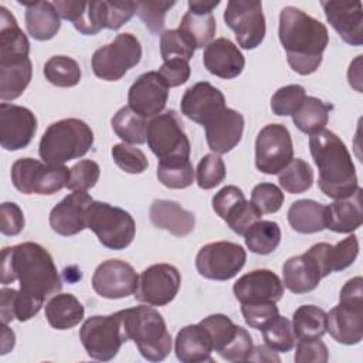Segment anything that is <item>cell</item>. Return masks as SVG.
Listing matches in <instances>:
<instances>
[{"label": "cell", "mask_w": 363, "mask_h": 363, "mask_svg": "<svg viewBox=\"0 0 363 363\" xmlns=\"http://www.w3.org/2000/svg\"><path fill=\"white\" fill-rule=\"evenodd\" d=\"M101 174L99 164L94 160H79L69 169V180L67 189L71 191H86L92 189Z\"/></svg>", "instance_id": "f907efd6"}, {"label": "cell", "mask_w": 363, "mask_h": 363, "mask_svg": "<svg viewBox=\"0 0 363 363\" xmlns=\"http://www.w3.org/2000/svg\"><path fill=\"white\" fill-rule=\"evenodd\" d=\"M111 155H112L115 164L121 170L130 173V174L143 173L149 166V162H147L145 153L140 149L133 147L128 143L113 145L111 149Z\"/></svg>", "instance_id": "c3c4849f"}, {"label": "cell", "mask_w": 363, "mask_h": 363, "mask_svg": "<svg viewBox=\"0 0 363 363\" xmlns=\"http://www.w3.org/2000/svg\"><path fill=\"white\" fill-rule=\"evenodd\" d=\"M363 207H362V189L359 187L350 197L335 200L326 206V228L347 234L353 233L362 225Z\"/></svg>", "instance_id": "83f0119b"}, {"label": "cell", "mask_w": 363, "mask_h": 363, "mask_svg": "<svg viewBox=\"0 0 363 363\" xmlns=\"http://www.w3.org/2000/svg\"><path fill=\"white\" fill-rule=\"evenodd\" d=\"M26 7L27 33L37 41L51 40L61 27L60 16L50 1H18Z\"/></svg>", "instance_id": "f1b7e54d"}, {"label": "cell", "mask_w": 363, "mask_h": 363, "mask_svg": "<svg viewBox=\"0 0 363 363\" xmlns=\"http://www.w3.org/2000/svg\"><path fill=\"white\" fill-rule=\"evenodd\" d=\"M245 250L231 241H216L203 245L196 255L197 272L213 281H228L244 267Z\"/></svg>", "instance_id": "8fae6325"}, {"label": "cell", "mask_w": 363, "mask_h": 363, "mask_svg": "<svg viewBox=\"0 0 363 363\" xmlns=\"http://www.w3.org/2000/svg\"><path fill=\"white\" fill-rule=\"evenodd\" d=\"M92 145V129L81 119L67 118L45 129L40 140L38 155L48 164H64L86 155Z\"/></svg>", "instance_id": "5b68a950"}, {"label": "cell", "mask_w": 363, "mask_h": 363, "mask_svg": "<svg viewBox=\"0 0 363 363\" xmlns=\"http://www.w3.org/2000/svg\"><path fill=\"white\" fill-rule=\"evenodd\" d=\"M241 313L244 316L245 323L254 329L265 328L272 319L279 315L278 306L275 302H264V303H242Z\"/></svg>", "instance_id": "11a10c76"}, {"label": "cell", "mask_w": 363, "mask_h": 363, "mask_svg": "<svg viewBox=\"0 0 363 363\" xmlns=\"http://www.w3.org/2000/svg\"><path fill=\"white\" fill-rule=\"evenodd\" d=\"M79 339L89 357L101 362L112 360L128 342L121 312L88 318L79 329Z\"/></svg>", "instance_id": "ba28073f"}, {"label": "cell", "mask_w": 363, "mask_h": 363, "mask_svg": "<svg viewBox=\"0 0 363 363\" xmlns=\"http://www.w3.org/2000/svg\"><path fill=\"white\" fill-rule=\"evenodd\" d=\"M182 277L176 267L170 264H153L139 275L135 298L150 306H164L176 298Z\"/></svg>", "instance_id": "5bb4252c"}, {"label": "cell", "mask_w": 363, "mask_h": 363, "mask_svg": "<svg viewBox=\"0 0 363 363\" xmlns=\"http://www.w3.org/2000/svg\"><path fill=\"white\" fill-rule=\"evenodd\" d=\"M199 323L210 335L213 350L217 353L223 352L228 346V343L235 337L240 329L238 325H235L227 315H223V313L210 315L203 320H200Z\"/></svg>", "instance_id": "7bdbcfd3"}, {"label": "cell", "mask_w": 363, "mask_h": 363, "mask_svg": "<svg viewBox=\"0 0 363 363\" xmlns=\"http://www.w3.org/2000/svg\"><path fill=\"white\" fill-rule=\"evenodd\" d=\"M20 282L14 298V318H34L44 301L62 289V281L51 254L37 242H21L1 251V284Z\"/></svg>", "instance_id": "6da1fadb"}, {"label": "cell", "mask_w": 363, "mask_h": 363, "mask_svg": "<svg viewBox=\"0 0 363 363\" xmlns=\"http://www.w3.org/2000/svg\"><path fill=\"white\" fill-rule=\"evenodd\" d=\"M157 72L164 79L169 88H174L187 82V79L190 78V65L186 60L173 58L164 61Z\"/></svg>", "instance_id": "91938a15"}, {"label": "cell", "mask_w": 363, "mask_h": 363, "mask_svg": "<svg viewBox=\"0 0 363 363\" xmlns=\"http://www.w3.org/2000/svg\"><path fill=\"white\" fill-rule=\"evenodd\" d=\"M149 217L155 227L166 230L176 237L189 235L196 225L194 214L173 200H155L150 206Z\"/></svg>", "instance_id": "484cf974"}, {"label": "cell", "mask_w": 363, "mask_h": 363, "mask_svg": "<svg viewBox=\"0 0 363 363\" xmlns=\"http://www.w3.org/2000/svg\"><path fill=\"white\" fill-rule=\"evenodd\" d=\"M224 21L235 33L241 48L254 50L264 41L267 28L261 1L230 0L224 10Z\"/></svg>", "instance_id": "4fadbf2b"}, {"label": "cell", "mask_w": 363, "mask_h": 363, "mask_svg": "<svg viewBox=\"0 0 363 363\" xmlns=\"http://www.w3.org/2000/svg\"><path fill=\"white\" fill-rule=\"evenodd\" d=\"M326 332L342 345H357L363 337V299L339 301L326 313Z\"/></svg>", "instance_id": "ac0fdd59"}, {"label": "cell", "mask_w": 363, "mask_h": 363, "mask_svg": "<svg viewBox=\"0 0 363 363\" xmlns=\"http://www.w3.org/2000/svg\"><path fill=\"white\" fill-rule=\"evenodd\" d=\"M285 196L282 190L272 183H259L251 191V203L262 213H277L284 204Z\"/></svg>", "instance_id": "816d5d0a"}, {"label": "cell", "mask_w": 363, "mask_h": 363, "mask_svg": "<svg viewBox=\"0 0 363 363\" xmlns=\"http://www.w3.org/2000/svg\"><path fill=\"white\" fill-rule=\"evenodd\" d=\"M275 350L268 347L267 345H259L252 347V353L250 354L248 360L251 362H279V357L274 353Z\"/></svg>", "instance_id": "be15d7a7"}, {"label": "cell", "mask_w": 363, "mask_h": 363, "mask_svg": "<svg viewBox=\"0 0 363 363\" xmlns=\"http://www.w3.org/2000/svg\"><path fill=\"white\" fill-rule=\"evenodd\" d=\"M37 132V118L26 106L0 104V145L4 150H20L30 145Z\"/></svg>", "instance_id": "2e32d148"}, {"label": "cell", "mask_w": 363, "mask_h": 363, "mask_svg": "<svg viewBox=\"0 0 363 363\" xmlns=\"http://www.w3.org/2000/svg\"><path fill=\"white\" fill-rule=\"evenodd\" d=\"M203 126L208 147L216 155H224L240 143L244 132V116L238 111L225 106Z\"/></svg>", "instance_id": "44dd1931"}, {"label": "cell", "mask_w": 363, "mask_h": 363, "mask_svg": "<svg viewBox=\"0 0 363 363\" xmlns=\"http://www.w3.org/2000/svg\"><path fill=\"white\" fill-rule=\"evenodd\" d=\"M261 332L265 345L275 352L286 353L295 347L296 335L294 332L292 322L285 316L278 315L265 328H262Z\"/></svg>", "instance_id": "b9f144b4"}, {"label": "cell", "mask_w": 363, "mask_h": 363, "mask_svg": "<svg viewBox=\"0 0 363 363\" xmlns=\"http://www.w3.org/2000/svg\"><path fill=\"white\" fill-rule=\"evenodd\" d=\"M169 96V86L157 71H149L136 78L128 92L129 108L139 115L153 118L166 106Z\"/></svg>", "instance_id": "e0dca14e"}, {"label": "cell", "mask_w": 363, "mask_h": 363, "mask_svg": "<svg viewBox=\"0 0 363 363\" xmlns=\"http://www.w3.org/2000/svg\"><path fill=\"white\" fill-rule=\"evenodd\" d=\"M294 159V145L286 126L265 125L255 139V167L265 174H278Z\"/></svg>", "instance_id": "7c38bea8"}, {"label": "cell", "mask_w": 363, "mask_h": 363, "mask_svg": "<svg viewBox=\"0 0 363 363\" xmlns=\"http://www.w3.org/2000/svg\"><path fill=\"white\" fill-rule=\"evenodd\" d=\"M306 98L305 88L298 84H291L279 88L271 98V109L278 116L294 115L303 99Z\"/></svg>", "instance_id": "f6af8a7d"}, {"label": "cell", "mask_w": 363, "mask_h": 363, "mask_svg": "<svg viewBox=\"0 0 363 363\" xmlns=\"http://www.w3.org/2000/svg\"><path fill=\"white\" fill-rule=\"evenodd\" d=\"M247 248L259 255H268L277 250L281 242V228L278 223L258 220L244 234Z\"/></svg>", "instance_id": "74e56055"}, {"label": "cell", "mask_w": 363, "mask_h": 363, "mask_svg": "<svg viewBox=\"0 0 363 363\" xmlns=\"http://www.w3.org/2000/svg\"><path fill=\"white\" fill-rule=\"evenodd\" d=\"M33 77L30 58L0 60V99L14 101L28 86Z\"/></svg>", "instance_id": "4dcf8cb0"}, {"label": "cell", "mask_w": 363, "mask_h": 363, "mask_svg": "<svg viewBox=\"0 0 363 363\" xmlns=\"http://www.w3.org/2000/svg\"><path fill=\"white\" fill-rule=\"evenodd\" d=\"M86 228L109 250H125L135 238L136 224L123 208L105 201H92L86 210Z\"/></svg>", "instance_id": "8992f818"}, {"label": "cell", "mask_w": 363, "mask_h": 363, "mask_svg": "<svg viewBox=\"0 0 363 363\" xmlns=\"http://www.w3.org/2000/svg\"><path fill=\"white\" fill-rule=\"evenodd\" d=\"M333 106L316 96H306L299 109L292 115L294 125L303 133L315 135L325 129Z\"/></svg>", "instance_id": "e575fe53"}, {"label": "cell", "mask_w": 363, "mask_h": 363, "mask_svg": "<svg viewBox=\"0 0 363 363\" xmlns=\"http://www.w3.org/2000/svg\"><path fill=\"white\" fill-rule=\"evenodd\" d=\"M325 17L340 38L350 45L363 44V10L360 1H320Z\"/></svg>", "instance_id": "ffe728a7"}, {"label": "cell", "mask_w": 363, "mask_h": 363, "mask_svg": "<svg viewBox=\"0 0 363 363\" xmlns=\"http://www.w3.org/2000/svg\"><path fill=\"white\" fill-rule=\"evenodd\" d=\"M69 169L64 164H48L31 157H21L11 166L13 186L23 194L50 196L67 187Z\"/></svg>", "instance_id": "52a82bcc"}, {"label": "cell", "mask_w": 363, "mask_h": 363, "mask_svg": "<svg viewBox=\"0 0 363 363\" xmlns=\"http://www.w3.org/2000/svg\"><path fill=\"white\" fill-rule=\"evenodd\" d=\"M126 340H133L139 353L149 362L164 360L172 350V336L163 316L150 306L119 311Z\"/></svg>", "instance_id": "277c9868"}, {"label": "cell", "mask_w": 363, "mask_h": 363, "mask_svg": "<svg viewBox=\"0 0 363 363\" xmlns=\"http://www.w3.org/2000/svg\"><path fill=\"white\" fill-rule=\"evenodd\" d=\"M142 60L139 40L130 33L118 34L113 41L95 50L91 65L94 74L104 81H118Z\"/></svg>", "instance_id": "9c48e42d"}, {"label": "cell", "mask_w": 363, "mask_h": 363, "mask_svg": "<svg viewBox=\"0 0 363 363\" xmlns=\"http://www.w3.org/2000/svg\"><path fill=\"white\" fill-rule=\"evenodd\" d=\"M278 182L285 191L299 194L311 189L313 170L308 162L295 157L278 173Z\"/></svg>", "instance_id": "60d3db41"}, {"label": "cell", "mask_w": 363, "mask_h": 363, "mask_svg": "<svg viewBox=\"0 0 363 363\" xmlns=\"http://www.w3.org/2000/svg\"><path fill=\"white\" fill-rule=\"evenodd\" d=\"M328 265L330 272L343 271L350 267L359 255V241L356 235H349L336 245L328 244Z\"/></svg>", "instance_id": "7dc6e473"}, {"label": "cell", "mask_w": 363, "mask_h": 363, "mask_svg": "<svg viewBox=\"0 0 363 363\" xmlns=\"http://www.w3.org/2000/svg\"><path fill=\"white\" fill-rule=\"evenodd\" d=\"M294 359L296 363H325L329 359V350L320 339L299 340Z\"/></svg>", "instance_id": "6f0895ef"}, {"label": "cell", "mask_w": 363, "mask_h": 363, "mask_svg": "<svg viewBox=\"0 0 363 363\" xmlns=\"http://www.w3.org/2000/svg\"><path fill=\"white\" fill-rule=\"evenodd\" d=\"M279 41L286 52L289 67L299 75L313 74L329 44L323 23L305 11L286 6L279 13Z\"/></svg>", "instance_id": "7a4b0ae2"}, {"label": "cell", "mask_w": 363, "mask_h": 363, "mask_svg": "<svg viewBox=\"0 0 363 363\" xmlns=\"http://www.w3.org/2000/svg\"><path fill=\"white\" fill-rule=\"evenodd\" d=\"M30 43L18 27L16 17L4 7H0V60L28 58Z\"/></svg>", "instance_id": "d6a6232c"}, {"label": "cell", "mask_w": 363, "mask_h": 363, "mask_svg": "<svg viewBox=\"0 0 363 363\" xmlns=\"http://www.w3.org/2000/svg\"><path fill=\"white\" fill-rule=\"evenodd\" d=\"M45 79L60 88L75 86L81 81L79 64L67 55H54L44 64Z\"/></svg>", "instance_id": "ab89813d"}, {"label": "cell", "mask_w": 363, "mask_h": 363, "mask_svg": "<svg viewBox=\"0 0 363 363\" xmlns=\"http://www.w3.org/2000/svg\"><path fill=\"white\" fill-rule=\"evenodd\" d=\"M146 142L159 160L190 156V142L176 111L162 112L147 122Z\"/></svg>", "instance_id": "30bf717a"}, {"label": "cell", "mask_w": 363, "mask_h": 363, "mask_svg": "<svg viewBox=\"0 0 363 363\" xmlns=\"http://www.w3.org/2000/svg\"><path fill=\"white\" fill-rule=\"evenodd\" d=\"M245 201L247 200L242 190L231 184L223 187L213 196L211 206L216 214L220 216L224 221H227Z\"/></svg>", "instance_id": "f5cc1de1"}, {"label": "cell", "mask_w": 363, "mask_h": 363, "mask_svg": "<svg viewBox=\"0 0 363 363\" xmlns=\"http://www.w3.org/2000/svg\"><path fill=\"white\" fill-rule=\"evenodd\" d=\"M282 275L284 286L292 294L311 292L322 279L318 265L305 254L288 258L282 265Z\"/></svg>", "instance_id": "f546056e"}, {"label": "cell", "mask_w": 363, "mask_h": 363, "mask_svg": "<svg viewBox=\"0 0 363 363\" xmlns=\"http://www.w3.org/2000/svg\"><path fill=\"white\" fill-rule=\"evenodd\" d=\"M111 125L123 143L142 145L146 142L147 121L129 106H122L111 119Z\"/></svg>", "instance_id": "d590c367"}, {"label": "cell", "mask_w": 363, "mask_h": 363, "mask_svg": "<svg viewBox=\"0 0 363 363\" xmlns=\"http://www.w3.org/2000/svg\"><path fill=\"white\" fill-rule=\"evenodd\" d=\"M139 275L133 267L121 259L101 262L92 275L94 291L106 299H121L136 292Z\"/></svg>", "instance_id": "9a60e30c"}, {"label": "cell", "mask_w": 363, "mask_h": 363, "mask_svg": "<svg viewBox=\"0 0 363 363\" xmlns=\"http://www.w3.org/2000/svg\"><path fill=\"white\" fill-rule=\"evenodd\" d=\"M292 328L299 340L320 339L326 333V312L316 305H302L292 315Z\"/></svg>", "instance_id": "8d00e7d4"}, {"label": "cell", "mask_w": 363, "mask_h": 363, "mask_svg": "<svg viewBox=\"0 0 363 363\" xmlns=\"http://www.w3.org/2000/svg\"><path fill=\"white\" fill-rule=\"evenodd\" d=\"M16 343V335L6 323H1V354L9 353Z\"/></svg>", "instance_id": "e7e4bbea"}, {"label": "cell", "mask_w": 363, "mask_h": 363, "mask_svg": "<svg viewBox=\"0 0 363 363\" xmlns=\"http://www.w3.org/2000/svg\"><path fill=\"white\" fill-rule=\"evenodd\" d=\"M224 108L225 98L223 92L207 81L197 82L187 88L180 102L182 113L200 125H204Z\"/></svg>", "instance_id": "603a6c76"}, {"label": "cell", "mask_w": 363, "mask_h": 363, "mask_svg": "<svg viewBox=\"0 0 363 363\" xmlns=\"http://www.w3.org/2000/svg\"><path fill=\"white\" fill-rule=\"evenodd\" d=\"M85 309L72 294H57L45 305V318L51 328L65 330L84 319Z\"/></svg>", "instance_id": "836d02e7"}, {"label": "cell", "mask_w": 363, "mask_h": 363, "mask_svg": "<svg viewBox=\"0 0 363 363\" xmlns=\"http://www.w3.org/2000/svg\"><path fill=\"white\" fill-rule=\"evenodd\" d=\"M1 213V223H0V231L3 235L14 237L18 235L24 228V214L23 210L16 203H3L0 207Z\"/></svg>", "instance_id": "680465c9"}, {"label": "cell", "mask_w": 363, "mask_h": 363, "mask_svg": "<svg viewBox=\"0 0 363 363\" xmlns=\"http://www.w3.org/2000/svg\"><path fill=\"white\" fill-rule=\"evenodd\" d=\"M261 216L262 213L251 201H245L225 223L235 234L244 235L254 223L261 220Z\"/></svg>", "instance_id": "94428289"}, {"label": "cell", "mask_w": 363, "mask_h": 363, "mask_svg": "<svg viewBox=\"0 0 363 363\" xmlns=\"http://www.w3.org/2000/svg\"><path fill=\"white\" fill-rule=\"evenodd\" d=\"M252 347L254 345L251 335L247 332V329L240 326L235 337L218 354L227 362H247L252 353Z\"/></svg>", "instance_id": "9f6ffc18"}, {"label": "cell", "mask_w": 363, "mask_h": 363, "mask_svg": "<svg viewBox=\"0 0 363 363\" xmlns=\"http://www.w3.org/2000/svg\"><path fill=\"white\" fill-rule=\"evenodd\" d=\"M309 150L319 170L320 191L333 199L350 197L357 189V174L345 142L332 130L323 129L309 136Z\"/></svg>", "instance_id": "3957f363"}, {"label": "cell", "mask_w": 363, "mask_h": 363, "mask_svg": "<svg viewBox=\"0 0 363 363\" xmlns=\"http://www.w3.org/2000/svg\"><path fill=\"white\" fill-rule=\"evenodd\" d=\"M138 10V1H102L104 26L108 30H119Z\"/></svg>", "instance_id": "db71d44e"}, {"label": "cell", "mask_w": 363, "mask_h": 363, "mask_svg": "<svg viewBox=\"0 0 363 363\" xmlns=\"http://www.w3.org/2000/svg\"><path fill=\"white\" fill-rule=\"evenodd\" d=\"M86 1H77V0H57L52 1V6L55 7L60 18L68 20L72 24L78 21L81 17Z\"/></svg>", "instance_id": "6125c7cd"}, {"label": "cell", "mask_w": 363, "mask_h": 363, "mask_svg": "<svg viewBox=\"0 0 363 363\" xmlns=\"http://www.w3.org/2000/svg\"><path fill=\"white\" fill-rule=\"evenodd\" d=\"M157 179L167 189H186L193 184L194 169L187 157H169L159 160Z\"/></svg>", "instance_id": "f35d334b"}, {"label": "cell", "mask_w": 363, "mask_h": 363, "mask_svg": "<svg viewBox=\"0 0 363 363\" xmlns=\"http://www.w3.org/2000/svg\"><path fill=\"white\" fill-rule=\"evenodd\" d=\"M196 48L197 47L193 40L179 28L166 30L160 34V54L163 61L173 58L189 61Z\"/></svg>", "instance_id": "ee69618b"}, {"label": "cell", "mask_w": 363, "mask_h": 363, "mask_svg": "<svg viewBox=\"0 0 363 363\" xmlns=\"http://www.w3.org/2000/svg\"><path fill=\"white\" fill-rule=\"evenodd\" d=\"M196 179L200 189H204V190L214 189L225 179L224 160L216 153L204 155L197 164Z\"/></svg>", "instance_id": "bcb514c9"}, {"label": "cell", "mask_w": 363, "mask_h": 363, "mask_svg": "<svg viewBox=\"0 0 363 363\" xmlns=\"http://www.w3.org/2000/svg\"><path fill=\"white\" fill-rule=\"evenodd\" d=\"M189 10L183 16L179 30L187 34L197 48H204L213 41L216 34V18L213 10L220 4L216 1H203V0H190Z\"/></svg>", "instance_id": "d4e9b609"}, {"label": "cell", "mask_w": 363, "mask_h": 363, "mask_svg": "<svg viewBox=\"0 0 363 363\" xmlns=\"http://www.w3.org/2000/svg\"><path fill=\"white\" fill-rule=\"evenodd\" d=\"M203 64L210 74L223 79H233L242 72L245 58L233 41L220 37L204 47Z\"/></svg>", "instance_id": "cb8c5ba5"}, {"label": "cell", "mask_w": 363, "mask_h": 363, "mask_svg": "<svg viewBox=\"0 0 363 363\" xmlns=\"http://www.w3.org/2000/svg\"><path fill=\"white\" fill-rule=\"evenodd\" d=\"M213 343L207 330L200 325H187L182 328L174 340L176 357L183 363L213 362Z\"/></svg>", "instance_id": "4316f807"}, {"label": "cell", "mask_w": 363, "mask_h": 363, "mask_svg": "<svg viewBox=\"0 0 363 363\" xmlns=\"http://www.w3.org/2000/svg\"><path fill=\"white\" fill-rule=\"evenodd\" d=\"M289 225L301 234H313L326 228V206L311 200H296L288 208Z\"/></svg>", "instance_id": "1f68e13d"}, {"label": "cell", "mask_w": 363, "mask_h": 363, "mask_svg": "<svg viewBox=\"0 0 363 363\" xmlns=\"http://www.w3.org/2000/svg\"><path fill=\"white\" fill-rule=\"evenodd\" d=\"M237 301L242 303L278 302L284 295V282L271 269H254L240 277L234 286Z\"/></svg>", "instance_id": "d6986e66"}, {"label": "cell", "mask_w": 363, "mask_h": 363, "mask_svg": "<svg viewBox=\"0 0 363 363\" xmlns=\"http://www.w3.org/2000/svg\"><path fill=\"white\" fill-rule=\"evenodd\" d=\"M94 199L86 191H72L50 213V227L54 233L69 237L86 228V210Z\"/></svg>", "instance_id": "7402d4cb"}, {"label": "cell", "mask_w": 363, "mask_h": 363, "mask_svg": "<svg viewBox=\"0 0 363 363\" xmlns=\"http://www.w3.org/2000/svg\"><path fill=\"white\" fill-rule=\"evenodd\" d=\"M176 1H138L136 14L145 23L146 28L157 35L164 28V17Z\"/></svg>", "instance_id": "681fc988"}]
</instances>
